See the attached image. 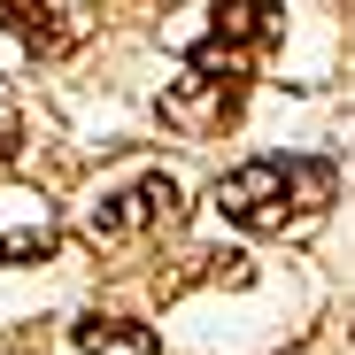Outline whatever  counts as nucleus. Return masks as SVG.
I'll list each match as a JSON object with an SVG mask.
<instances>
[{
  "label": "nucleus",
  "mask_w": 355,
  "mask_h": 355,
  "mask_svg": "<svg viewBox=\"0 0 355 355\" xmlns=\"http://www.w3.org/2000/svg\"><path fill=\"white\" fill-rule=\"evenodd\" d=\"M332 193H340V170L324 155H255L240 170H224L209 201L224 209V224H240V232H286V224L324 216Z\"/></svg>",
  "instance_id": "1"
},
{
  "label": "nucleus",
  "mask_w": 355,
  "mask_h": 355,
  "mask_svg": "<svg viewBox=\"0 0 355 355\" xmlns=\"http://www.w3.org/2000/svg\"><path fill=\"white\" fill-rule=\"evenodd\" d=\"M178 224H186V193H178V178H162V170L101 193L78 216V232L93 248H139V240H162V232H178Z\"/></svg>",
  "instance_id": "2"
},
{
  "label": "nucleus",
  "mask_w": 355,
  "mask_h": 355,
  "mask_svg": "<svg viewBox=\"0 0 355 355\" xmlns=\"http://www.w3.org/2000/svg\"><path fill=\"white\" fill-rule=\"evenodd\" d=\"M186 78H178L170 93H162V124L170 132H186V139H216L232 116H240V101H248V62L240 54H186Z\"/></svg>",
  "instance_id": "3"
},
{
  "label": "nucleus",
  "mask_w": 355,
  "mask_h": 355,
  "mask_svg": "<svg viewBox=\"0 0 355 355\" xmlns=\"http://www.w3.org/2000/svg\"><path fill=\"white\" fill-rule=\"evenodd\" d=\"M93 16L101 8H85V0H0V24L39 54H70L78 39H93Z\"/></svg>",
  "instance_id": "4"
},
{
  "label": "nucleus",
  "mask_w": 355,
  "mask_h": 355,
  "mask_svg": "<svg viewBox=\"0 0 355 355\" xmlns=\"http://www.w3.org/2000/svg\"><path fill=\"white\" fill-rule=\"evenodd\" d=\"M62 224H54V201L31 186H0V263H46Z\"/></svg>",
  "instance_id": "5"
},
{
  "label": "nucleus",
  "mask_w": 355,
  "mask_h": 355,
  "mask_svg": "<svg viewBox=\"0 0 355 355\" xmlns=\"http://www.w3.org/2000/svg\"><path fill=\"white\" fill-rule=\"evenodd\" d=\"M70 340L78 347H155V332L147 324H124V317H78Z\"/></svg>",
  "instance_id": "6"
},
{
  "label": "nucleus",
  "mask_w": 355,
  "mask_h": 355,
  "mask_svg": "<svg viewBox=\"0 0 355 355\" xmlns=\"http://www.w3.org/2000/svg\"><path fill=\"white\" fill-rule=\"evenodd\" d=\"M16 147H24V124H16V116H0V162H8Z\"/></svg>",
  "instance_id": "7"
}]
</instances>
